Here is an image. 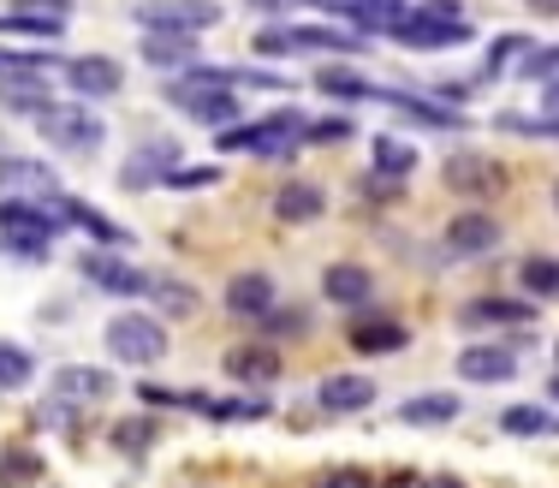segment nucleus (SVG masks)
I'll list each match as a JSON object with an SVG mask.
<instances>
[{
    "mask_svg": "<svg viewBox=\"0 0 559 488\" xmlns=\"http://www.w3.org/2000/svg\"><path fill=\"white\" fill-rule=\"evenodd\" d=\"M226 376L245 381V388H269V381L286 376V364H280L274 346H233L226 352Z\"/></svg>",
    "mask_w": 559,
    "mask_h": 488,
    "instance_id": "21",
    "label": "nucleus"
},
{
    "mask_svg": "<svg viewBox=\"0 0 559 488\" xmlns=\"http://www.w3.org/2000/svg\"><path fill=\"white\" fill-rule=\"evenodd\" d=\"M388 36L399 48H464L476 36V24L471 19H452V12H441V7H405L399 19L388 24Z\"/></svg>",
    "mask_w": 559,
    "mask_h": 488,
    "instance_id": "4",
    "label": "nucleus"
},
{
    "mask_svg": "<svg viewBox=\"0 0 559 488\" xmlns=\"http://www.w3.org/2000/svg\"><path fill=\"white\" fill-rule=\"evenodd\" d=\"M60 215L48 197H0V245L19 262H48L55 257Z\"/></svg>",
    "mask_w": 559,
    "mask_h": 488,
    "instance_id": "1",
    "label": "nucleus"
},
{
    "mask_svg": "<svg viewBox=\"0 0 559 488\" xmlns=\"http://www.w3.org/2000/svg\"><path fill=\"white\" fill-rule=\"evenodd\" d=\"M304 138H310V143H345V138H352V120H345V114H340V120H316Z\"/></svg>",
    "mask_w": 559,
    "mask_h": 488,
    "instance_id": "38",
    "label": "nucleus"
},
{
    "mask_svg": "<svg viewBox=\"0 0 559 488\" xmlns=\"http://www.w3.org/2000/svg\"><path fill=\"white\" fill-rule=\"evenodd\" d=\"M48 400L72 405V412H90V405L114 400V376L96 364H66V369H55V381H48Z\"/></svg>",
    "mask_w": 559,
    "mask_h": 488,
    "instance_id": "12",
    "label": "nucleus"
},
{
    "mask_svg": "<svg viewBox=\"0 0 559 488\" xmlns=\"http://www.w3.org/2000/svg\"><path fill=\"white\" fill-rule=\"evenodd\" d=\"M108 441H114L126 459H143V453L155 447V417H119V424L108 429Z\"/></svg>",
    "mask_w": 559,
    "mask_h": 488,
    "instance_id": "31",
    "label": "nucleus"
},
{
    "mask_svg": "<svg viewBox=\"0 0 559 488\" xmlns=\"http://www.w3.org/2000/svg\"><path fill=\"white\" fill-rule=\"evenodd\" d=\"M274 215L286 221V227H310V221L328 215V191H322V185H310V179H292V185H280V191H274Z\"/></svg>",
    "mask_w": 559,
    "mask_h": 488,
    "instance_id": "18",
    "label": "nucleus"
},
{
    "mask_svg": "<svg viewBox=\"0 0 559 488\" xmlns=\"http://www.w3.org/2000/svg\"><path fill=\"white\" fill-rule=\"evenodd\" d=\"M322 298L340 310H369V298H376V274L364 269V262H334V269H322Z\"/></svg>",
    "mask_w": 559,
    "mask_h": 488,
    "instance_id": "16",
    "label": "nucleus"
},
{
    "mask_svg": "<svg viewBox=\"0 0 559 488\" xmlns=\"http://www.w3.org/2000/svg\"><path fill=\"white\" fill-rule=\"evenodd\" d=\"M48 203H55L60 227H78V233H90V239H102V245H126V227H114L108 215H96V209L78 203V197H48Z\"/></svg>",
    "mask_w": 559,
    "mask_h": 488,
    "instance_id": "23",
    "label": "nucleus"
},
{
    "mask_svg": "<svg viewBox=\"0 0 559 488\" xmlns=\"http://www.w3.org/2000/svg\"><path fill=\"white\" fill-rule=\"evenodd\" d=\"M257 12H269V19H286L292 7H310V0H250Z\"/></svg>",
    "mask_w": 559,
    "mask_h": 488,
    "instance_id": "41",
    "label": "nucleus"
},
{
    "mask_svg": "<svg viewBox=\"0 0 559 488\" xmlns=\"http://www.w3.org/2000/svg\"><path fill=\"white\" fill-rule=\"evenodd\" d=\"M536 305H518V298H471L459 310V328H530Z\"/></svg>",
    "mask_w": 559,
    "mask_h": 488,
    "instance_id": "20",
    "label": "nucleus"
},
{
    "mask_svg": "<svg viewBox=\"0 0 559 488\" xmlns=\"http://www.w3.org/2000/svg\"><path fill=\"white\" fill-rule=\"evenodd\" d=\"M316 90H322V96H340V102H369V78H357V72H345V66H322V72H316Z\"/></svg>",
    "mask_w": 559,
    "mask_h": 488,
    "instance_id": "32",
    "label": "nucleus"
},
{
    "mask_svg": "<svg viewBox=\"0 0 559 488\" xmlns=\"http://www.w3.org/2000/svg\"><path fill=\"white\" fill-rule=\"evenodd\" d=\"M423 488H464V477H452V471H441V477H429Z\"/></svg>",
    "mask_w": 559,
    "mask_h": 488,
    "instance_id": "44",
    "label": "nucleus"
},
{
    "mask_svg": "<svg viewBox=\"0 0 559 488\" xmlns=\"http://www.w3.org/2000/svg\"><path fill=\"white\" fill-rule=\"evenodd\" d=\"M542 108H548V120H559V78H548V90H542Z\"/></svg>",
    "mask_w": 559,
    "mask_h": 488,
    "instance_id": "43",
    "label": "nucleus"
},
{
    "mask_svg": "<svg viewBox=\"0 0 559 488\" xmlns=\"http://www.w3.org/2000/svg\"><path fill=\"white\" fill-rule=\"evenodd\" d=\"M554 209H559V179H554Z\"/></svg>",
    "mask_w": 559,
    "mask_h": 488,
    "instance_id": "46",
    "label": "nucleus"
},
{
    "mask_svg": "<svg viewBox=\"0 0 559 488\" xmlns=\"http://www.w3.org/2000/svg\"><path fill=\"white\" fill-rule=\"evenodd\" d=\"M167 102L173 108H185L197 126H215V131H226V126H238V96L226 84H215V72L209 66H191L185 78H167Z\"/></svg>",
    "mask_w": 559,
    "mask_h": 488,
    "instance_id": "3",
    "label": "nucleus"
},
{
    "mask_svg": "<svg viewBox=\"0 0 559 488\" xmlns=\"http://www.w3.org/2000/svg\"><path fill=\"white\" fill-rule=\"evenodd\" d=\"M500 429L518 435V441H548V435H559V417L548 412V405H506Z\"/></svg>",
    "mask_w": 559,
    "mask_h": 488,
    "instance_id": "26",
    "label": "nucleus"
},
{
    "mask_svg": "<svg viewBox=\"0 0 559 488\" xmlns=\"http://www.w3.org/2000/svg\"><path fill=\"white\" fill-rule=\"evenodd\" d=\"M518 286H524L530 298H554V293H559V257H524Z\"/></svg>",
    "mask_w": 559,
    "mask_h": 488,
    "instance_id": "34",
    "label": "nucleus"
},
{
    "mask_svg": "<svg viewBox=\"0 0 559 488\" xmlns=\"http://www.w3.org/2000/svg\"><path fill=\"white\" fill-rule=\"evenodd\" d=\"M221 298H226V316H238V322H262V316L280 305V286L262 269H245V274H233V281H226Z\"/></svg>",
    "mask_w": 559,
    "mask_h": 488,
    "instance_id": "14",
    "label": "nucleus"
},
{
    "mask_svg": "<svg viewBox=\"0 0 559 488\" xmlns=\"http://www.w3.org/2000/svg\"><path fill=\"white\" fill-rule=\"evenodd\" d=\"M78 274H84L96 293H114V298H143L150 293V274H143L138 262L114 257V250H90V257L78 262Z\"/></svg>",
    "mask_w": 559,
    "mask_h": 488,
    "instance_id": "11",
    "label": "nucleus"
},
{
    "mask_svg": "<svg viewBox=\"0 0 559 488\" xmlns=\"http://www.w3.org/2000/svg\"><path fill=\"white\" fill-rule=\"evenodd\" d=\"M12 12L43 19V24H66V19H72V0H12Z\"/></svg>",
    "mask_w": 559,
    "mask_h": 488,
    "instance_id": "35",
    "label": "nucleus"
},
{
    "mask_svg": "<svg viewBox=\"0 0 559 488\" xmlns=\"http://www.w3.org/2000/svg\"><path fill=\"white\" fill-rule=\"evenodd\" d=\"M518 78H542V84L559 78V48H530L524 66H518Z\"/></svg>",
    "mask_w": 559,
    "mask_h": 488,
    "instance_id": "36",
    "label": "nucleus"
},
{
    "mask_svg": "<svg viewBox=\"0 0 559 488\" xmlns=\"http://www.w3.org/2000/svg\"><path fill=\"white\" fill-rule=\"evenodd\" d=\"M19 191L60 197V174L48 162H31V155H7V162H0V197H19Z\"/></svg>",
    "mask_w": 559,
    "mask_h": 488,
    "instance_id": "17",
    "label": "nucleus"
},
{
    "mask_svg": "<svg viewBox=\"0 0 559 488\" xmlns=\"http://www.w3.org/2000/svg\"><path fill=\"white\" fill-rule=\"evenodd\" d=\"M150 305H162V316H191L197 310V286L191 281H173V274H150Z\"/></svg>",
    "mask_w": 559,
    "mask_h": 488,
    "instance_id": "29",
    "label": "nucleus"
},
{
    "mask_svg": "<svg viewBox=\"0 0 559 488\" xmlns=\"http://www.w3.org/2000/svg\"><path fill=\"white\" fill-rule=\"evenodd\" d=\"M173 162H179V150H173V143L162 138V143H150L143 155H131V167L119 174V185H126V191H138V185H155V179L173 174Z\"/></svg>",
    "mask_w": 559,
    "mask_h": 488,
    "instance_id": "27",
    "label": "nucleus"
},
{
    "mask_svg": "<svg viewBox=\"0 0 559 488\" xmlns=\"http://www.w3.org/2000/svg\"><path fill=\"white\" fill-rule=\"evenodd\" d=\"M24 483H43V453H31V447H0V488H24Z\"/></svg>",
    "mask_w": 559,
    "mask_h": 488,
    "instance_id": "30",
    "label": "nucleus"
},
{
    "mask_svg": "<svg viewBox=\"0 0 559 488\" xmlns=\"http://www.w3.org/2000/svg\"><path fill=\"white\" fill-rule=\"evenodd\" d=\"M36 376V358L19 346V340H0V393H19L24 381Z\"/></svg>",
    "mask_w": 559,
    "mask_h": 488,
    "instance_id": "33",
    "label": "nucleus"
},
{
    "mask_svg": "<svg viewBox=\"0 0 559 488\" xmlns=\"http://www.w3.org/2000/svg\"><path fill=\"white\" fill-rule=\"evenodd\" d=\"M369 162H376L369 174H381V179H405L411 167L423 162V155L411 150V143H399V138H376V143H369Z\"/></svg>",
    "mask_w": 559,
    "mask_h": 488,
    "instance_id": "28",
    "label": "nucleus"
},
{
    "mask_svg": "<svg viewBox=\"0 0 559 488\" xmlns=\"http://www.w3.org/2000/svg\"><path fill=\"white\" fill-rule=\"evenodd\" d=\"M131 19L143 36H203L221 24V0H150Z\"/></svg>",
    "mask_w": 559,
    "mask_h": 488,
    "instance_id": "8",
    "label": "nucleus"
},
{
    "mask_svg": "<svg viewBox=\"0 0 559 488\" xmlns=\"http://www.w3.org/2000/svg\"><path fill=\"white\" fill-rule=\"evenodd\" d=\"M357 36L334 31V24H269L257 31V55H357Z\"/></svg>",
    "mask_w": 559,
    "mask_h": 488,
    "instance_id": "6",
    "label": "nucleus"
},
{
    "mask_svg": "<svg viewBox=\"0 0 559 488\" xmlns=\"http://www.w3.org/2000/svg\"><path fill=\"white\" fill-rule=\"evenodd\" d=\"M536 7H554V0H536Z\"/></svg>",
    "mask_w": 559,
    "mask_h": 488,
    "instance_id": "47",
    "label": "nucleus"
},
{
    "mask_svg": "<svg viewBox=\"0 0 559 488\" xmlns=\"http://www.w3.org/2000/svg\"><path fill=\"white\" fill-rule=\"evenodd\" d=\"M548 400H559V369H554V381H548Z\"/></svg>",
    "mask_w": 559,
    "mask_h": 488,
    "instance_id": "45",
    "label": "nucleus"
},
{
    "mask_svg": "<svg viewBox=\"0 0 559 488\" xmlns=\"http://www.w3.org/2000/svg\"><path fill=\"white\" fill-rule=\"evenodd\" d=\"M304 114L298 108H280L269 120H250V126H226L215 131V150L221 155H262V162H292L304 143Z\"/></svg>",
    "mask_w": 559,
    "mask_h": 488,
    "instance_id": "2",
    "label": "nucleus"
},
{
    "mask_svg": "<svg viewBox=\"0 0 559 488\" xmlns=\"http://www.w3.org/2000/svg\"><path fill=\"white\" fill-rule=\"evenodd\" d=\"M102 340H108V352H114L119 364H131V369L162 364V358H167V328H162V316H143V310L114 316Z\"/></svg>",
    "mask_w": 559,
    "mask_h": 488,
    "instance_id": "7",
    "label": "nucleus"
},
{
    "mask_svg": "<svg viewBox=\"0 0 559 488\" xmlns=\"http://www.w3.org/2000/svg\"><path fill=\"white\" fill-rule=\"evenodd\" d=\"M143 66H155V72H191V66H203L197 55V36H143Z\"/></svg>",
    "mask_w": 559,
    "mask_h": 488,
    "instance_id": "24",
    "label": "nucleus"
},
{
    "mask_svg": "<svg viewBox=\"0 0 559 488\" xmlns=\"http://www.w3.org/2000/svg\"><path fill=\"white\" fill-rule=\"evenodd\" d=\"M60 66H66V84H72L78 102H108L126 90V72L108 55H84V60H60Z\"/></svg>",
    "mask_w": 559,
    "mask_h": 488,
    "instance_id": "13",
    "label": "nucleus"
},
{
    "mask_svg": "<svg viewBox=\"0 0 559 488\" xmlns=\"http://www.w3.org/2000/svg\"><path fill=\"white\" fill-rule=\"evenodd\" d=\"M316 488H376V477H369L364 465H334V471H328V477L316 483Z\"/></svg>",
    "mask_w": 559,
    "mask_h": 488,
    "instance_id": "37",
    "label": "nucleus"
},
{
    "mask_svg": "<svg viewBox=\"0 0 559 488\" xmlns=\"http://www.w3.org/2000/svg\"><path fill=\"white\" fill-rule=\"evenodd\" d=\"M376 405V381L369 376H322L316 381V412L322 417H357Z\"/></svg>",
    "mask_w": 559,
    "mask_h": 488,
    "instance_id": "15",
    "label": "nucleus"
},
{
    "mask_svg": "<svg viewBox=\"0 0 559 488\" xmlns=\"http://www.w3.org/2000/svg\"><path fill=\"white\" fill-rule=\"evenodd\" d=\"M441 179L452 185L459 197H471V203H488V197H500L506 191V174H500V162L495 155H447L441 162Z\"/></svg>",
    "mask_w": 559,
    "mask_h": 488,
    "instance_id": "10",
    "label": "nucleus"
},
{
    "mask_svg": "<svg viewBox=\"0 0 559 488\" xmlns=\"http://www.w3.org/2000/svg\"><path fill=\"white\" fill-rule=\"evenodd\" d=\"M19 66H60V60H48V55H7V48H0V78L19 72Z\"/></svg>",
    "mask_w": 559,
    "mask_h": 488,
    "instance_id": "40",
    "label": "nucleus"
},
{
    "mask_svg": "<svg viewBox=\"0 0 559 488\" xmlns=\"http://www.w3.org/2000/svg\"><path fill=\"white\" fill-rule=\"evenodd\" d=\"M36 131L66 155H96L102 143H108V126H102L84 102H48V108L36 114Z\"/></svg>",
    "mask_w": 559,
    "mask_h": 488,
    "instance_id": "5",
    "label": "nucleus"
},
{
    "mask_svg": "<svg viewBox=\"0 0 559 488\" xmlns=\"http://www.w3.org/2000/svg\"><path fill=\"white\" fill-rule=\"evenodd\" d=\"M405 322H388V316H357L352 322V346L364 358H393V352H405Z\"/></svg>",
    "mask_w": 559,
    "mask_h": 488,
    "instance_id": "22",
    "label": "nucleus"
},
{
    "mask_svg": "<svg viewBox=\"0 0 559 488\" xmlns=\"http://www.w3.org/2000/svg\"><path fill=\"white\" fill-rule=\"evenodd\" d=\"M423 483H429V477H417V471H393V477L376 483V488H423Z\"/></svg>",
    "mask_w": 559,
    "mask_h": 488,
    "instance_id": "42",
    "label": "nucleus"
},
{
    "mask_svg": "<svg viewBox=\"0 0 559 488\" xmlns=\"http://www.w3.org/2000/svg\"><path fill=\"white\" fill-rule=\"evenodd\" d=\"M221 174L215 167H173V174L162 179V185H173V191H185V185H215Z\"/></svg>",
    "mask_w": 559,
    "mask_h": 488,
    "instance_id": "39",
    "label": "nucleus"
},
{
    "mask_svg": "<svg viewBox=\"0 0 559 488\" xmlns=\"http://www.w3.org/2000/svg\"><path fill=\"white\" fill-rule=\"evenodd\" d=\"M500 221L488 215V209H459V215L447 221V257H459V262H483V257H495L500 250Z\"/></svg>",
    "mask_w": 559,
    "mask_h": 488,
    "instance_id": "9",
    "label": "nucleus"
},
{
    "mask_svg": "<svg viewBox=\"0 0 559 488\" xmlns=\"http://www.w3.org/2000/svg\"><path fill=\"white\" fill-rule=\"evenodd\" d=\"M554 298H559V293H554Z\"/></svg>",
    "mask_w": 559,
    "mask_h": 488,
    "instance_id": "49",
    "label": "nucleus"
},
{
    "mask_svg": "<svg viewBox=\"0 0 559 488\" xmlns=\"http://www.w3.org/2000/svg\"><path fill=\"white\" fill-rule=\"evenodd\" d=\"M554 358H559V346H554Z\"/></svg>",
    "mask_w": 559,
    "mask_h": 488,
    "instance_id": "48",
    "label": "nucleus"
},
{
    "mask_svg": "<svg viewBox=\"0 0 559 488\" xmlns=\"http://www.w3.org/2000/svg\"><path fill=\"white\" fill-rule=\"evenodd\" d=\"M464 405L452 400V393H417V400H405L399 405V424H411V429H441V424H452Z\"/></svg>",
    "mask_w": 559,
    "mask_h": 488,
    "instance_id": "25",
    "label": "nucleus"
},
{
    "mask_svg": "<svg viewBox=\"0 0 559 488\" xmlns=\"http://www.w3.org/2000/svg\"><path fill=\"white\" fill-rule=\"evenodd\" d=\"M518 369H524V364H518L512 346H464V352H459V376H464V381H483V388L512 381Z\"/></svg>",
    "mask_w": 559,
    "mask_h": 488,
    "instance_id": "19",
    "label": "nucleus"
}]
</instances>
